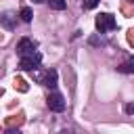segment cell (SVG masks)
I'll use <instances>...</instances> for the list:
<instances>
[{
    "mask_svg": "<svg viewBox=\"0 0 134 134\" xmlns=\"http://www.w3.org/2000/svg\"><path fill=\"white\" fill-rule=\"evenodd\" d=\"M40 61H42V54H40V52H31V54H25V57H21V61H19V67H21L23 71H34V69H38Z\"/></svg>",
    "mask_w": 134,
    "mask_h": 134,
    "instance_id": "6da1fadb",
    "label": "cell"
},
{
    "mask_svg": "<svg viewBox=\"0 0 134 134\" xmlns=\"http://www.w3.org/2000/svg\"><path fill=\"white\" fill-rule=\"evenodd\" d=\"M34 77L40 82V84H44L46 88H54L57 86V71L54 69H46V71H36L34 73Z\"/></svg>",
    "mask_w": 134,
    "mask_h": 134,
    "instance_id": "7a4b0ae2",
    "label": "cell"
},
{
    "mask_svg": "<svg viewBox=\"0 0 134 134\" xmlns=\"http://www.w3.org/2000/svg\"><path fill=\"white\" fill-rule=\"evenodd\" d=\"M115 25H117V23H115L113 15H109V13H103V15H98V17H96V29H98L100 34L115 29Z\"/></svg>",
    "mask_w": 134,
    "mask_h": 134,
    "instance_id": "3957f363",
    "label": "cell"
},
{
    "mask_svg": "<svg viewBox=\"0 0 134 134\" xmlns=\"http://www.w3.org/2000/svg\"><path fill=\"white\" fill-rule=\"evenodd\" d=\"M46 105H48V109L54 111V113L65 111V98H63V94H59V92H50V94L46 96Z\"/></svg>",
    "mask_w": 134,
    "mask_h": 134,
    "instance_id": "277c9868",
    "label": "cell"
},
{
    "mask_svg": "<svg viewBox=\"0 0 134 134\" xmlns=\"http://www.w3.org/2000/svg\"><path fill=\"white\" fill-rule=\"evenodd\" d=\"M36 48H38V44H36L34 40H29V38H23V40L17 44V52H19V57L31 54V52H36Z\"/></svg>",
    "mask_w": 134,
    "mask_h": 134,
    "instance_id": "5b68a950",
    "label": "cell"
},
{
    "mask_svg": "<svg viewBox=\"0 0 134 134\" xmlns=\"http://www.w3.org/2000/svg\"><path fill=\"white\" fill-rule=\"evenodd\" d=\"M15 23H17V17L13 13H2L0 15V25L4 29H15Z\"/></svg>",
    "mask_w": 134,
    "mask_h": 134,
    "instance_id": "8992f818",
    "label": "cell"
},
{
    "mask_svg": "<svg viewBox=\"0 0 134 134\" xmlns=\"http://www.w3.org/2000/svg\"><path fill=\"white\" fill-rule=\"evenodd\" d=\"M23 121H25V119H23V115H21V113H19V115H8V117L4 119V124H6L8 128H19Z\"/></svg>",
    "mask_w": 134,
    "mask_h": 134,
    "instance_id": "52a82bcc",
    "label": "cell"
},
{
    "mask_svg": "<svg viewBox=\"0 0 134 134\" xmlns=\"http://www.w3.org/2000/svg\"><path fill=\"white\" fill-rule=\"evenodd\" d=\"M48 4H50V8H54V10H65L67 8V2L65 0H46Z\"/></svg>",
    "mask_w": 134,
    "mask_h": 134,
    "instance_id": "ba28073f",
    "label": "cell"
},
{
    "mask_svg": "<svg viewBox=\"0 0 134 134\" xmlns=\"http://www.w3.org/2000/svg\"><path fill=\"white\" fill-rule=\"evenodd\" d=\"M19 17H21V21H25V23H29V21H31V17H34V15H31V8H27V6H23V8H21V13H19Z\"/></svg>",
    "mask_w": 134,
    "mask_h": 134,
    "instance_id": "9c48e42d",
    "label": "cell"
},
{
    "mask_svg": "<svg viewBox=\"0 0 134 134\" xmlns=\"http://www.w3.org/2000/svg\"><path fill=\"white\" fill-rule=\"evenodd\" d=\"M15 88L19 90V92H27L29 88H27V84H25V80L23 77H15Z\"/></svg>",
    "mask_w": 134,
    "mask_h": 134,
    "instance_id": "30bf717a",
    "label": "cell"
},
{
    "mask_svg": "<svg viewBox=\"0 0 134 134\" xmlns=\"http://www.w3.org/2000/svg\"><path fill=\"white\" fill-rule=\"evenodd\" d=\"M119 71H121V73H132V71H134V61H128V63H124V65L119 67Z\"/></svg>",
    "mask_w": 134,
    "mask_h": 134,
    "instance_id": "8fae6325",
    "label": "cell"
},
{
    "mask_svg": "<svg viewBox=\"0 0 134 134\" xmlns=\"http://www.w3.org/2000/svg\"><path fill=\"white\" fill-rule=\"evenodd\" d=\"M98 2H100V0H82V6H84V8H94Z\"/></svg>",
    "mask_w": 134,
    "mask_h": 134,
    "instance_id": "7c38bea8",
    "label": "cell"
},
{
    "mask_svg": "<svg viewBox=\"0 0 134 134\" xmlns=\"http://www.w3.org/2000/svg\"><path fill=\"white\" fill-rule=\"evenodd\" d=\"M126 113H128V115L134 113V103H128V105H126Z\"/></svg>",
    "mask_w": 134,
    "mask_h": 134,
    "instance_id": "4fadbf2b",
    "label": "cell"
},
{
    "mask_svg": "<svg viewBox=\"0 0 134 134\" xmlns=\"http://www.w3.org/2000/svg\"><path fill=\"white\" fill-rule=\"evenodd\" d=\"M128 42L134 46V29H130V31H128Z\"/></svg>",
    "mask_w": 134,
    "mask_h": 134,
    "instance_id": "5bb4252c",
    "label": "cell"
},
{
    "mask_svg": "<svg viewBox=\"0 0 134 134\" xmlns=\"http://www.w3.org/2000/svg\"><path fill=\"white\" fill-rule=\"evenodd\" d=\"M4 134H21V132H19V130H17V128H8V130H6V132H4Z\"/></svg>",
    "mask_w": 134,
    "mask_h": 134,
    "instance_id": "9a60e30c",
    "label": "cell"
},
{
    "mask_svg": "<svg viewBox=\"0 0 134 134\" xmlns=\"http://www.w3.org/2000/svg\"><path fill=\"white\" fill-rule=\"evenodd\" d=\"M34 2H36V4H40V2H46V0H34Z\"/></svg>",
    "mask_w": 134,
    "mask_h": 134,
    "instance_id": "2e32d148",
    "label": "cell"
},
{
    "mask_svg": "<svg viewBox=\"0 0 134 134\" xmlns=\"http://www.w3.org/2000/svg\"><path fill=\"white\" fill-rule=\"evenodd\" d=\"M2 92H4V90H2V88H0V96H2Z\"/></svg>",
    "mask_w": 134,
    "mask_h": 134,
    "instance_id": "e0dca14e",
    "label": "cell"
}]
</instances>
